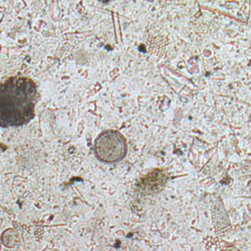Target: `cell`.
I'll return each mask as SVG.
<instances>
[{
	"label": "cell",
	"instance_id": "6da1fadb",
	"mask_svg": "<svg viewBox=\"0 0 251 251\" xmlns=\"http://www.w3.org/2000/svg\"><path fill=\"white\" fill-rule=\"evenodd\" d=\"M37 87L25 76H13L0 82V126L17 127L27 124L34 116Z\"/></svg>",
	"mask_w": 251,
	"mask_h": 251
},
{
	"label": "cell",
	"instance_id": "7a4b0ae2",
	"mask_svg": "<svg viewBox=\"0 0 251 251\" xmlns=\"http://www.w3.org/2000/svg\"><path fill=\"white\" fill-rule=\"evenodd\" d=\"M126 139L117 130H104L94 141L95 156L103 163H117L126 157Z\"/></svg>",
	"mask_w": 251,
	"mask_h": 251
},
{
	"label": "cell",
	"instance_id": "3957f363",
	"mask_svg": "<svg viewBox=\"0 0 251 251\" xmlns=\"http://www.w3.org/2000/svg\"><path fill=\"white\" fill-rule=\"evenodd\" d=\"M19 236L14 229H7L2 234V241L8 247H14L18 244Z\"/></svg>",
	"mask_w": 251,
	"mask_h": 251
}]
</instances>
